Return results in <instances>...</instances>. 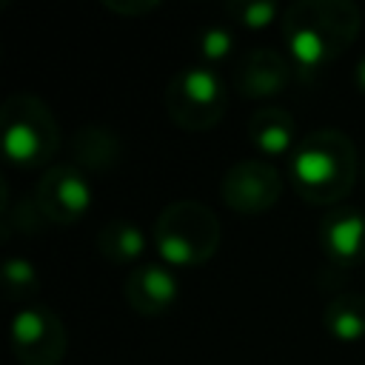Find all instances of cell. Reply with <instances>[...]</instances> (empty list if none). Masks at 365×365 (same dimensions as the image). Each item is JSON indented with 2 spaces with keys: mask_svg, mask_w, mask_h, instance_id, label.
<instances>
[{
  "mask_svg": "<svg viewBox=\"0 0 365 365\" xmlns=\"http://www.w3.org/2000/svg\"><path fill=\"white\" fill-rule=\"evenodd\" d=\"M94 245H97L100 257H106L108 262L125 265V262H134V259L143 257V251H145V234L131 220H108L97 231Z\"/></svg>",
  "mask_w": 365,
  "mask_h": 365,
  "instance_id": "14",
  "label": "cell"
},
{
  "mask_svg": "<svg viewBox=\"0 0 365 365\" xmlns=\"http://www.w3.org/2000/svg\"><path fill=\"white\" fill-rule=\"evenodd\" d=\"M325 331L339 342H356L365 336V294L348 291L328 299L322 311Z\"/></svg>",
  "mask_w": 365,
  "mask_h": 365,
  "instance_id": "15",
  "label": "cell"
},
{
  "mask_svg": "<svg viewBox=\"0 0 365 365\" xmlns=\"http://www.w3.org/2000/svg\"><path fill=\"white\" fill-rule=\"evenodd\" d=\"M291 185L308 205L342 202L359 174V157L351 137L339 128H317L299 137L291 163Z\"/></svg>",
  "mask_w": 365,
  "mask_h": 365,
  "instance_id": "2",
  "label": "cell"
},
{
  "mask_svg": "<svg viewBox=\"0 0 365 365\" xmlns=\"http://www.w3.org/2000/svg\"><path fill=\"white\" fill-rule=\"evenodd\" d=\"M180 297V279L165 265H140L125 279V302L143 317H157L168 311Z\"/></svg>",
  "mask_w": 365,
  "mask_h": 365,
  "instance_id": "11",
  "label": "cell"
},
{
  "mask_svg": "<svg viewBox=\"0 0 365 365\" xmlns=\"http://www.w3.org/2000/svg\"><path fill=\"white\" fill-rule=\"evenodd\" d=\"M359 26L362 11L348 0H299L282 14V37L299 71H317L348 51Z\"/></svg>",
  "mask_w": 365,
  "mask_h": 365,
  "instance_id": "1",
  "label": "cell"
},
{
  "mask_svg": "<svg viewBox=\"0 0 365 365\" xmlns=\"http://www.w3.org/2000/svg\"><path fill=\"white\" fill-rule=\"evenodd\" d=\"M362 180H365V163H362Z\"/></svg>",
  "mask_w": 365,
  "mask_h": 365,
  "instance_id": "21",
  "label": "cell"
},
{
  "mask_svg": "<svg viewBox=\"0 0 365 365\" xmlns=\"http://www.w3.org/2000/svg\"><path fill=\"white\" fill-rule=\"evenodd\" d=\"M0 131L3 154L17 168H43L60 151V125L51 108L29 91L6 97L0 108Z\"/></svg>",
  "mask_w": 365,
  "mask_h": 365,
  "instance_id": "3",
  "label": "cell"
},
{
  "mask_svg": "<svg viewBox=\"0 0 365 365\" xmlns=\"http://www.w3.org/2000/svg\"><path fill=\"white\" fill-rule=\"evenodd\" d=\"M31 197L48 222L71 225L88 211L94 191L88 185L86 174L74 163H54L37 180Z\"/></svg>",
  "mask_w": 365,
  "mask_h": 365,
  "instance_id": "8",
  "label": "cell"
},
{
  "mask_svg": "<svg viewBox=\"0 0 365 365\" xmlns=\"http://www.w3.org/2000/svg\"><path fill=\"white\" fill-rule=\"evenodd\" d=\"M71 154L74 165L80 171H111L120 157V137L106 125H83L71 137Z\"/></svg>",
  "mask_w": 365,
  "mask_h": 365,
  "instance_id": "13",
  "label": "cell"
},
{
  "mask_svg": "<svg viewBox=\"0 0 365 365\" xmlns=\"http://www.w3.org/2000/svg\"><path fill=\"white\" fill-rule=\"evenodd\" d=\"M220 220L197 200H177L154 220V245L168 265L194 268L208 262L220 248Z\"/></svg>",
  "mask_w": 365,
  "mask_h": 365,
  "instance_id": "4",
  "label": "cell"
},
{
  "mask_svg": "<svg viewBox=\"0 0 365 365\" xmlns=\"http://www.w3.org/2000/svg\"><path fill=\"white\" fill-rule=\"evenodd\" d=\"M228 14L240 26L259 31V29H265V26H271L277 20L279 6L271 3V0H242V3H228Z\"/></svg>",
  "mask_w": 365,
  "mask_h": 365,
  "instance_id": "17",
  "label": "cell"
},
{
  "mask_svg": "<svg viewBox=\"0 0 365 365\" xmlns=\"http://www.w3.org/2000/svg\"><path fill=\"white\" fill-rule=\"evenodd\" d=\"M11 351L20 365H60L68 351V331L57 311L31 302L11 319Z\"/></svg>",
  "mask_w": 365,
  "mask_h": 365,
  "instance_id": "6",
  "label": "cell"
},
{
  "mask_svg": "<svg viewBox=\"0 0 365 365\" xmlns=\"http://www.w3.org/2000/svg\"><path fill=\"white\" fill-rule=\"evenodd\" d=\"M103 6L123 17H143L154 9H160V0H103Z\"/></svg>",
  "mask_w": 365,
  "mask_h": 365,
  "instance_id": "19",
  "label": "cell"
},
{
  "mask_svg": "<svg viewBox=\"0 0 365 365\" xmlns=\"http://www.w3.org/2000/svg\"><path fill=\"white\" fill-rule=\"evenodd\" d=\"M354 80H356V88L365 94V57H359V63H356V71H354Z\"/></svg>",
  "mask_w": 365,
  "mask_h": 365,
  "instance_id": "20",
  "label": "cell"
},
{
  "mask_svg": "<svg viewBox=\"0 0 365 365\" xmlns=\"http://www.w3.org/2000/svg\"><path fill=\"white\" fill-rule=\"evenodd\" d=\"M248 140L251 145L265 157H282L294 154L297 148V123L294 117L279 106H265L251 114L248 120Z\"/></svg>",
  "mask_w": 365,
  "mask_h": 365,
  "instance_id": "12",
  "label": "cell"
},
{
  "mask_svg": "<svg viewBox=\"0 0 365 365\" xmlns=\"http://www.w3.org/2000/svg\"><path fill=\"white\" fill-rule=\"evenodd\" d=\"M291 74L294 68L285 54L277 48H254L234 71V91L245 100H271L288 88Z\"/></svg>",
  "mask_w": 365,
  "mask_h": 365,
  "instance_id": "10",
  "label": "cell"
},
{
  "mask_svg": "<svg viewBox=\"0 0 365 365\" xmlns=\"http://www.w3.org/2000/svg\"><path fill=\"white\" fill-rule=\"evenodd\" d=\"M171 123L182 131L214 128L228 108V88L211 66H188L177 71L163 94Z\"/></svg>",
  "mask_w": 365,
  "mask_h": 365,
  "instance_id": "5",
  "label": "cell"
},
{
  "mask_svg": "<svg viewBox=\"0 0 365 365\" xmlns=\"http://www.w3.org/2000/svg\"><path fill=\"white\" fill-rule=\"evenodd\" d=\"M3 291L9 302L31 305V299L40 294V277L37 268L23 257H9L3 262Z\"/></svg>",
  "mask_w": 365,
  "mask_h": 365,
  "instance_id": "16",
  "label": "cell"
},
{
  "mask_svg": "<svg viewBox=\"0 0 365 365\" xmlns=\"http://www.w3.org/2000/svg\"><path fill=\"white\" fill-rule=\"evenodd\" d=\"M231 48H234V34H231L228 29L211 26V29H202V31H200L197 51H200V57L205 60V66L225 60V57L231 54Z\"/></svg>",
  "mask_w": 365,
  "mask_h": 365,
  "instance_id": "18",
  "label": "cell"
},
{
  "mask_svg": "<svg viewBox=\"0 0 365 365\" xmlns=\"http://www.w3.org/2000/svg\"><path fill=\"white\" fill-rule=\"evenodd\" d=\"M317 240L322 254L339 268H354L365 262V214L351 205L328 208L319 222Z\"/></svg>",
  "mask_w": 365,
  "mask_h": 365,
  "instance_id": "9",
  "label": "cell"
},
{
  "mask_svg": "<svg viewBox=\"0 0 365 365\" xmlns=\"http://www.w3.org/2000/svg\"><path fill=\"white\" fill-rule=\"evenodd\" d=\"M282 194V174L277 171L274 163L259 160V157H248V160H237L220 182V197L222 202L245 217L254 214H265L279 202Z\"/></svg>",
  "mask_w": 365,
  "mask_h": 365,
  "instance_id": "7",
  "label": "cell"
}]
</instances>
